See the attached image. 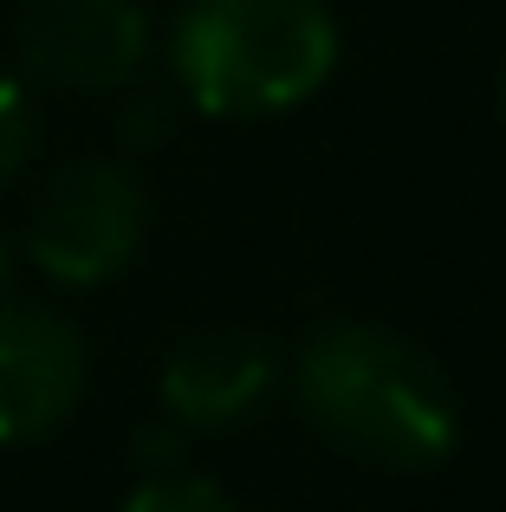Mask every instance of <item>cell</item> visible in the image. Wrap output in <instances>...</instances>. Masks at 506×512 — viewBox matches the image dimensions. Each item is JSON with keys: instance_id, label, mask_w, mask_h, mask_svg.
<instances>
[{"instance_id": "8fae6325", "label": "cell", "mask_w": 506, "mask_h": 512, "mask_svg": "<svg viewBox=\"0 0 506 512\" xmlns=\"http://www.w3.org/2000/svg\"><path fill=\"white\" fill-rule=\"evenodd\" d=\"M13 266H20V260H13V247L0 240V299H7V279H13Z\"/></svg>"}, {"instance_id": "5b68a950", "label": "cell", "mask_w": 506, "mask_h": 512, "mask_svg": "<svg viewBox=\"0 0 506 512\" xmlns=\"http://www.w3.org/2000/svg\"><path fill=\"white\" fill-rule=\"evenodd\" d=\"M85 338L72 318L26 299H0V448L39 441L85 396Z\"/></svg>"}, {"instance_id": "7c38bea8", "label": "cell", "mask_w": 506, "mask_h": 512, "mask_svg": "<svg viewBox=\"0 0 506 512\" xmlns=\"http://www.w3.org/2000/svg\"><path fill=\"white\" fill-rule=\"evenodd\" d=\"M500 111H506V78H500Z\"/></svg>"}, {"instance_id": "9c48e42d", "label": "cell", "mask_w": 506, "mask_h": 512, "mask_svg": "<svg viewBox=\"0 0 506 512\" xmlns=\"http://www.w3.org/2000/svg\"><path fill=\"white\" fill-rule=\"evenodd\" d=\"M182 441H189V428H176L163 415V422H143L130 448H137V467H143V474H169V467H182Z\"/></svg>"}, {"instance_id": "7a4b0ae2", "label": "cell", "mask_w": 506, "mask_h": 512, "mask_svg": "<svg viewBox=\"0 0 506 512\" xmlns=\"http://www.w3.org/2000/svg\"><path fill=\"white\" fill-rule=\"evenodd\" d=\"M169 72L208 117L299 111L338 72V13L325 0H189L169 26Z\"/></svg>"}, {"instance_id": "52a82bcc", "label": "cell", "mask_w": 506, "mask_h": 512, "mask_svg": "<svg viewBox=\"0 0 506 512\" xmlns=\"http://www.w3.org/2000/svg\"><path fill=\"white\" fill-rule=\"evenodd\" d=\"M124 512H241V506H234L215 480L169 467V474H143V487L124 500Z\"/></svg>"}, {"instance_id": "30bf717a", "label": "cell", "mask_w": 506, "mask_h": 512, "mask_svg": "<svg viewBox=\"0 0 506 512\" xmlns=\"http://www.w3.org/2000/svg\"><path fill=\"white\" fill-rule=\"evenodd\" d=\"M163 130H169V104L163 98H137V111L124 117V143H130V150H150Z\"/></svg>"}, {"instance_id": "ba28073f", "label": "cell", "mask_w": 506, "mask_h": 512, "mask_svg": "<svg viewBox=\"0 0 506 512\" xmlns=\"http://www.w3.org/2000/svg\"><path fill=\"white\" fill-rule=\"evenodd\" d=\"M33 150H39V111H33L20 78L0 72V188L33 163Z\"/></svg>"}, {"instance_id": "3957f363", "label": "cell", "mask_w": 506, "mask_h": 512, "mask_svg": "<svg viewBox=\"0 0 506 512\" xmlns=\"http://www.w3.org/2000/svg\"><path fill=\"white\" fill-rule=\"evenodd\" d=\"M150 234V201L143 182L124 163H85L52 169V182L39 188L33 221H26V260L52 279V286H104L143 253Z\"/></svg>"}, {"instance_id": "277c9868", "label": "cell", "mask_w": 506, "mask_h": 512, "mask_svg": "<svg viewBox=\"0 0 506 512\" xmlns=\"http://www.w3.org/2000/svg\"><path fill=\"white\" fill-rule=\"evenodd\" d=\"M150 13L143 0H26L20 59L52 91H124L150 65Z\"/></svg>"}, {"instance_id": "6da1fadb", "label": "cell", "mask_w": 506, "mask_h": 512, "mask_svg": "<svg viewBox=\"0 0 506 512\" xmlns=\"http://www.w3.org/2000/svg\"><path fill=\"white\" fill-rule=\"evenodd\" d=\"M292 396L338 454L383 474H429L455 454L461 409L429 350L383 325H325L292 357Z\"/></svg>"}, {"instance_id": "8992f818", "label": "cell", "mask_w": 506, "mask_h": 512, "mask_svg": "<svg viewBox=\"0 0 506 512\" xmlns=\"http://www.w3.org/2000/svg\"><path fill=\"white\" fill-rule=\"evenodd\" d=\"M279 383V350L247 325H202L189 331L176 350L163 357V376H156V396H163V415L189 435H208V428H234L273 396Z\"/></svg>"}]
</instances>
